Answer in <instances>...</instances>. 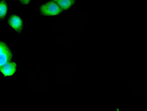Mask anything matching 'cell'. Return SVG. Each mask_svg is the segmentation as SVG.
Here are the masks:
<instances>
[{
	"label": "cell",
	"mask_w": 147,
	"mask_h": 111,
	"mask_svg": "<svg viewBox=\"0 0 147 111\" xmlns=\"http://www.w3.org/2000/svg\"><path fill=\"white\" fill-rule=\"evenodd\" d=\"M62 10L56 2L49 1L44 4L40 7V12L44 16H56L59 14Z\"/></svg>",
	"instance_id": "1"
},
{
	"label": "cell",
	"mask_w": 147,
	"mask_h": 111,
	"mask_svg": "<svg viewBox=\"0 0 147 111\" xmlns=\"http://www.w3.org/2000/svg\"><path fill=\"white\" fill-rule=\"evenodd\" d=\"M12 54L7 45L0 41V68L11 60Z\"/></svg>",
	"instance_id": "2"
},
{
	"label": "cell",
	"mask_w": 147,
	"mask_h": 111,
	"mask_svg": "<svg viewBox=\"0 0 147 111\" xmlns=\"http://www.w3.org/2000/svg\"><path fill=\"white\" fill-rule=\"evenodd\" d=\"M8 23L12 29L17 33H20L23 29V22L19 16L17 15H13L9 19Z\"/></svg>",
	"instance_id": "3"
},
{
	"label": "cell",
	"mask_w": 147,
	"mask_h": 111,
	"mask_svg": "<svg viewBox=\"0 0 147 111\" xmlns=\"http://www.w3.org/2000/svg\"><path fill=\"white\" fill-rule=\"evenodd\" d=\"M16 64L14 62L7 63L0 68V71L5 76H11L16 72Z\"/></svg>",
	"instance_id": "4"
},
{
	"label": "cell",
	"mask_w": 147,
	"mask_h": 111,
	"mask_svg": "<svg viewBox=\"0 0 147 111\" xmlns=\"http://www.w3.org/2000/svg\"><path fill=\"white\" fill-rule=\"evenodd\" d=\"M61 8L62 10H66L70 8L74 3L75 0H53Z\"/></svg>",
	"instance_id": "5"
},
{
	"label": "cell",
	"mask_w": 147,
	"mask_h": 111,
	"mask_svg": "<svg viewBox=\"0 0 147 111\" xmlns=\"http://www.w3.org/2000/svg\"><path fill=\"white\" fill-rule=\"evenodd\" d=\"M7 12V5L5 0L0 1V20L3 19Z\"/></svg>",
	"instance_id": "6"
},
{
	"label": "cell",
	"mask_w": 147,
	"mask_h": 111,
	"mask_svg": "<svg viewBox=\"0 0 147 111\" xmlns=\"http://www.w3.org/2000/svg\"><path fill=\"white\" fill-rule=\"evenodd\" d=\"M21 3L23 5H28L31 0H19Z\"/></svg>",
	"instance_id": "7"
}]
</instances>
